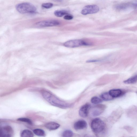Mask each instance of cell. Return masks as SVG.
<instances>
[{"instance_id": "1", "label": "cell", "mask_w": 137, "mask_h": 137, "mask_svg": "<svg viewBox=\"0 0 137 137\" xmlns=\"http://www.w3.org/2000/svg\"><path fill=\"white\" fill-rule=\"evenodd\" d=\"M43 98L51 105L62 108H67L69 105L60 100L48 91L44 90L42 93Z\"/></svg>"}, {"instance_id": "2", "label": "cell", "mask_w": 137, "mask_h": 137, "mask_svg": "<svg viewBox=\"0 0 137 137\" xmlns=\"http://www.w3.org/2000/svg\"><path fill=\"white\" fill-rule=\"evenodd\" d=\"M16 8L18 11L22 13H33L37 10L33 4L28 3H24L17 4Z\"/></svg>"}, {"instance_id": "3", "label": "cell", "mask_w": 137, "mask_h": 137, "mask_svg": "<svg viewBox=\"0 0 137 137\" xmlns=\"http://www.w3.org/2000/svg\"><path fill=\"white\" fill-rule=\"evenodd\" d=\"M91 44L81 39H75L68 41L64 44V46L68 48H74L83 46H88Z\"/></svg>"}, {"instance_id": "4", "label": "cell", "mask_w": 137, "mask_h": 137, "mask_svg": "<svg viewBox=\"0 0 137 137\" xmlns=\"http://www.w3.org/2000/svg\"><path fill=\"white\" fill-rule=\"evenodd\" d=\"M91 128L95 133H99L103 131L105 128L104 122L99 118L94 119L91 123Z\"/></svg>"}, {"instance_id": "5", "label": "cell", "mask_w": 137, "mask_h": 137, "mask_svg": "<svg viewBox=\"0 0 137 137\" xmlns=\"http://www.w3.org/2000/svg\"><path fill=\"white\" fill-rule=\"evenodd\" d=\"M99 11V7L96 5H88L85 7L81 11L84 15L96 13Z\"/></svg>"}, {"instance_id": "6", "label": "cell", "mask_w": 137, "mask_h": 137, "mask_svg": "<svg viewBox=\"0 0 137 137\" xmlns=\"http://www.w3.org/2000/svg\"><path fill=\"white\" fill-rule=\"evenodd\" d=\"M60 24V22L58 21L51 20L40 21L37 23L36 25L40 27H47L58 26Z\"/></svg>"}, {"instance_id": "7", "label": "cell", "mask_w": 137, "mask_h": 137, "mask_svg": "<svg viewBox=\"0 0 137 137\" xmlns=\"http://www.w3.org/2000/svg\"><path fill=\"white\" fill-rule=\"evenodd\" d=\"M0 135L2 137H11L13 134V130L12 127L9 126L1 128Z\"/></svg>"}, {"instance_id": "8", "label": "cell", "mask_w": 137, "mask_h": 137, "mask_svg": "<svg viewBox=\"0 0 137 137\" xmlns=\"http://www.w3.org/2000/svg\"><path fill=\"white\" fill-rule=\"evenodd\" d=\"M105 106L103 105H96L91 109V113L94 116H98L101 114L105 109Z\"/></svg>"}, {"instance_id": "9", "label": "cell", "mask_w": 137, "mask_h": 137, "mask_svg": "<svg viewBox=\"0 0 137 137\" xmlns=\"http://www.w3.org/2000/svg\"><path fill=\"white\" fill-rule=\"evenodd\" d=\"M132 7L136 8L137 7V4L125 3L118 4L115 6L116 9L118 10H123L128 8Z\"/></svg>"}, {"instance_id": "10", "label": "cell", "mask_w": 137, "mask_h": 137, "mask_svg": "<svg viewBox=\"0 0 137 137\" xmlns=\"http://www.w3.org/2000/svg\"><path fill=\"white\" fill-rule=\"evenodd\" d=\"M90 108V105L88 104H86L82 106L79 111V113L80 116L83 118L87 116Z\"/></svg>"}, {"instance_id": "11", "label": "cell", "mask_w": 137, "mask_h": 137, "mask_svg": "<svg viewBox=\"0 0 137 137\" xmlns=\"http://www.w3.org/2000/svg\"><path fill=\"white\" fill-rule=\"evenodd\" d=\"M87 126L86 122L84 120H80L76 122L74 125V127L76 130L83 129Z\"/></svg>"}, {"instance_id": "12", "label": "cell", "mask_w": 137, "mask_h": 137, "mask_svg": "<svg viewBox=\"0 0 137 137\" xmlns=\"http://www.w3.org/2000/svg\"><path fill=\"white\" fill-rule=\"evenodd\" d=\"M109 93L110 95L114 98L120 97L123 94L122 91L119 89L111 90Z\"/></svg>"}, {"instance_id": "13", "label": "cell", "mask_w": 137, "mask_h": 137, "mask_svg": "<svg viewBox=\"0 0 137 137\" xmlns=\"http://www.w3.org/2000/svg\"><path fill=\"white\" fill-rule=\"evenodd\" d=\"M60 125L58 124L51 122L45 124V127L47 129L50 130H55L58 129L60 127Z\"/></svg>"}, {"instance_id": "14", "label": "cell", "mask_w": 137, "mask_h": 137, "mask_svg": "<svg viewBox=\"0 0 137 137\" xmlns=\"http://www.w3.org/2000/svg\"><path fill=\"white\" fill-rule=\"evenodd\" d=\"M68 12L65 10H57L55 11L54 12V14L57 17H61L65 15L68 14Z\"/></svg>"}, {"instance_id": "15", "label": "cell", "mask_w": 137, "mask_h": 137, "mask_svg": "<svg viewBox=\"0 0 137 137\" xmlns=\"http://www.w3.org/2000/svg\"><path fill=\"white\" fill-rule=\"evenodd\" d=\"M21 136L22 137H32L34 136L33 133L28 130H25L22 132Z\"/></svg>"}, {"instance_id": "16", "label": "cell", "mask_w": 137, "mask_h": 137, "mask_svg": "<svg viewBox=\"0 0 137 137\" xmlns=\"http://www.w3.org/2000/svg\"><path fill=\"white\" fill-rule=\"evenodd\" d=\"M137 82V75H135L125 81L124 83L127 84H134Z\"/></svg>"}, {"instance_id": "17", "label": "cell", "mask_w": 137, "mask_h": 137, "mask_svg": "<svg viewBox=\"0 0 137 137\" xmlns=\"http://www.w3.org/2000/svg\"><path fill=\"white\" fill-rule=\"evenodd\" d=\"M102 99L105 101H109L112 100L114 98L109 93H103L101 95Z\"/></svg>"}, {"instance_id": "18", "label": "cell", "mask_w": 137, "mask_h": 137, "mask_svg": "<svg viewBox=\"0 0 137 137\" xmlns=\"http://www.w3.org/2000/svg\"><path fill=\"white\" fill-rule=\"evenodd\" d=\"M33 133L35 135L39 136H44L45 135L44 131L39 129H34L33 130Z\"/></svg>"}, {"instance_id": "19", "label": "cell", "mask_w": 137, "mask_h": 137, "mask_svg": "<svg viewBox=\"0 0 137 137\" xmlns=\"http://www.w3.org/2000/svg\"><path fill=\"white\" fill-rule=\"evenodd\" d=\"M91 102L94 104H98L102 102V100L98 97H95L91 99Z\"/></svg>"}, {"instance_id": "20", "label": "cell", "mask_w": 137, "mask_h": 137, "mask_svg": "<svg viewBox=\"0 0 137 137\" xmlns=\"http://www.w3.org/2000/svg\"><path fill=\"white\" fill-rule=\"evenodd\" d=\"M18 120L26 123L30 125H32L33 124V123L32 120L30 119L26 118H19L18 119Z\"/></svg>"}, {"instance_id": "21", "label": "cell", "mask_w": 137, "mask_h": 137, "mask_svg": "<svg viewBox=\"0 0 137 137\" xmlns=\"http://www.w3.org/2000/svg\"><path fill=\"white\" fill-rule=\"evenodd\" d=\"M73 135V133L71 130H67L64 131L63 133V136L64 137H72Z\"/></svg>"}, {"instance_id": "22", "label": "cell", "mask_w": 137, "mask_h": 137, "mask_svg": "<svg viewBox=\"0 0 137 137\" xmlns=\"http://www.w3.org/2000/svg\"><path fill=\"white\" fill-rule=\"evenodd\" d=\"M53 4L51 3H43L42 4V7L45 8L50 9L53 6Z\"/></svg>"}, {"instance_id": "23", "label": "cell", "mask_w": 137, "mask_h": 137, "mask_svg": "<svg viewBox=\"0 0 137 137\" xmlns=\"http://www.w3.org/2000/svg\"><path fill=\"white\" fill-rule=\"evenodd\" d=\"M73 17L69 15H66L64 17V19L66 20H71L73 19Z\"/></svg>"}, {"instance_id": "24", "label": "cell", "mask_w": 137, "mask_h": 137, "mask_svg": "<svg viewBox=\"0 0 137 137\" xmlns=\"http://www.w3.org/2000/svg\"><path fill=\"white\" fill-rule=\"evenodd\" d=\"M54 1L59 2H62L63 1V0H54Z\"/></svg>"}]
</instances>
